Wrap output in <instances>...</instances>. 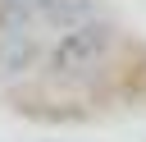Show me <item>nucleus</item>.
<instances>
[{
    "mask_svg": "<svg viewBox=\"0 0 146 142\" xmlns=\"http://www.w3.org/2000/svg\"><path fill=\"white\" fill-rule=\"evenodd\" d=\"M110 46H114V27H110L105 18H87V23H78V27L55 32L50 50L41 55V69H46V78H55V82H82V78H91V73L105 64Z\"/></svg>",
    "mask_w": 146,
    "mask_h": 142,
    "instance_id": "nucleus-1",
    "label": "nucleus"
},
{
    "mask_svg": "<svg viewBox=\"0 0 146 142\" xmlns=\"http://www.w3.org/2000/svg\"><path fill=\"white\" fill-rule=\"evenodd\" d=\"M41 60L36 23H0V78H18Z\"/></svg>",
    "mask_w": 146,
    "mask_h": 142,
    "instance_id": "nucleus-2",
    "label": "nucleus"
},
{
    "mask_svg": "<svg viewBox=\"0 0 146 142\" xmlns=\"http://www.w3.org/2000/svg\"><path fill=\"white\" fill-rule=\"evenodd\" d=\"M87 18H100L96 0H41V9H36L32 23L46 27V32H64V27H78Z\"/></svg>",
    "mask_w": 146,
    "mask_h": 142,
    "instance_id": "nucleus-3",
    "label": "nucleus"
}]
</instances>
